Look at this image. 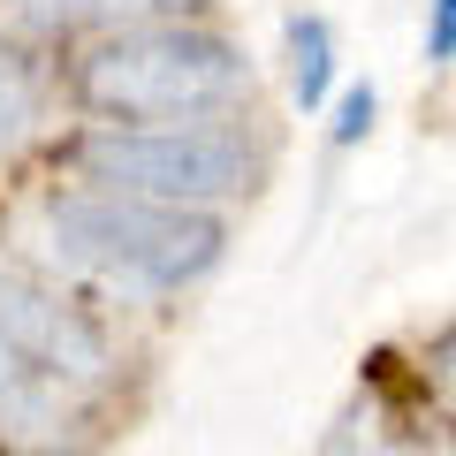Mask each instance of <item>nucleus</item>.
I'll list each match as a JSON object with an SVG mask.
<instances>
[{
    "label": "nucleus",
    "mask_w": 456,
    "mask_h": 456,
    "mask_svg": "<svg viewBox=\"0 0 456 456\" xmlns=\"http://www.w3.org/2000/svg\"><path fill=\"white\" fill-rule=\"evenodd\" d=\"M77 167L99 191H137L167 206H213L259 183V152L221 122H114L77 145Z\"/></svg>",
    "instance_id": "nucleus-3"
},
{
    "label": "nucleus",
    "mask_w": 456,
    "mask_h": 456,
    "mask_svg": "<svg viewBox=\"0 0 456 456\" xmlns=\"http://www.w3.org/2000/svg\"><path fill=\"white\" fill-rule=\"evenodd\" d=\"M449 46H456V8L434 0V61H449Z\"/></svg>",
    "instance_id": "nucleus-11"
},
{
    "label": "nucleus",
    "mask_w": 456,
    "mask_h": 456,
    "mask_svg": "<svg viewBox=\"0 0 456 456\" xmlns=\"http://www.w3.org/2000/svg\"><path fill=\"white\" fill-rule=\"evenodd\" d=\"M69 441V403H61V380L31 373L23 358L0 350V449H23V456H53Z\"/></svg>",
    "instance_id": "nucleus-6"
},
{
    "label": "nucleus",
    "mask_w": 456,
    "mask_h": 456,
    "mask_svg": "<svg viewBox=\"0 0 456 456\" xmlns=\"http://www.w3.org/2000/svg\"><path fill=\"white\" fill-rule=\"evenodd\" d=\"M46 236L69 266L130 289H183L213 274L221 259V221L206 206H167L137 191H61L46 206Z\"/></svg>",
    "instance_id": "nucleus-1"
},
{
    "label": "nucleus",
    "mask_w": 456,
    "mask_h": 456,
    "mask_svg": "<svg viewBox=\"0 0 456 456\" xmlns=\"http://www.w3.org/2000/svg\"><path fill=\"white\" fill-rule=\"evenodd\" d=\"M0 350L46 380H99L114 365L107 327L84 320L61 289L31 281L23 266H0Z\"/></svg>",
    "instance_id": "nucleus-4"
},
{
    "label": "nucleus",
    "mask_w": 456,
    "mask_h": 456,
    "mask_svg": "<svg viewBox=\"0 0 456 456\" xmlns=\"http://www.w3.org/2000/svg\"><path fill=\"white\" fill-rule=\"evenodd\" d=\"M365 130H373V92H350V99H342V122H335V137L350 145V137H365Z\"/></svg>",
    "instance_id": "nucleus-10"
},
{
    "label": "nucleus",
    "mask_w": 456,
    "mask_h": 456,
    "mask_svg": "<svg viewBox=\"0 0 456 456\" xmlns=\"http://www.w3.org/2000/svg\"><path fill=\"white\" fill-rule=\"evenodd\" d=\"M191 0H8L0 23L23 38H77V31H137V23H167Z\"/></svg>",
    "instance_id": "nucleus-5"
},
{
    "label": "nucleus",
    "mask_w": 456,
    "mask_h": 456,
    "mask_svg": "<svg viewBox=\"0 0 456 456\" xmlns=\"http://www.w3.org/2000/svg\"><path fill=\"white\" fill-rule=\"evenodd\" d=\"M289 53H297V99L320 107L327 77H335V61H327V23H289Z\"/></svg>",
    "instance_id": "nucleus-8"
},
{
    "label": "nucleus",
    "mask_w": 456,
    "mask_h": 456,
    "mask_svg": "<svg viewBox=\"0 0 456 456\" xmlns=\"http://www.w3.org/2000/svg\"><path fill=\"white\" fill-rule=\"evenodd\" d=\"M335 456H419V449L388 441V426H380V419H350V426L335 434Z\"/></svg>",
    "instance_id": "nucleus-9"
},
{
    "label": "nucleus",
    "mask_w": 456,
    "mask_h": 456,
    "mask_svg": "<svg viewBox=\"0 0 456 456\" xmlns=\"http://www.w3.org/2000/svg\"><path fill=\"white\" fill-rule=\"evenodd\" d=\"M46 130V77L23 53V38L0 23V160H16L23 145H38Z\"/></svg>",
    "instance_id": "nucleus-7"
},
{
    "label": "nucleus",
    "mask_w": 456,
    "mask_h": 456,
    "mask_svg": "<svg viewBox=\"0 0 456 456\" xmlns=\"http://www.w3.org/2000/svg\"><path fill=\"white\" fill-rule=\"evenodd\" d=\"M77 92L107 122H198V114L251 92V61L228 38L167 16V23H137V31H114L107 46H92L77 69Z\"/></svg>",
    "instance_id": "nucleus-2"
}]
</instances>
